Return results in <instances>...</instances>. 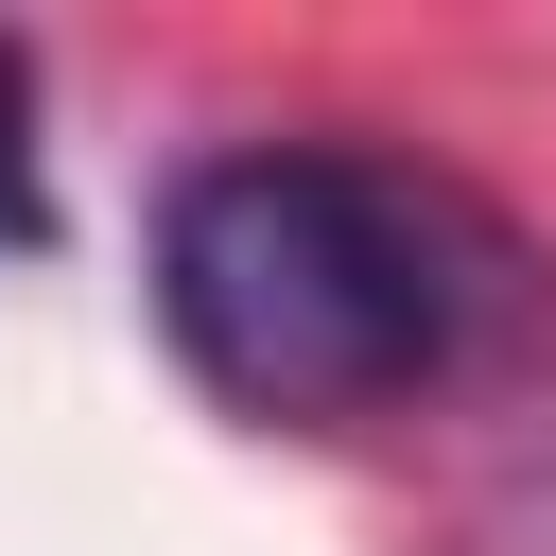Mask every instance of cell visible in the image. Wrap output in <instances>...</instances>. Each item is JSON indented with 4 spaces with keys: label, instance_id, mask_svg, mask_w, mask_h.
Listing matches in <instances>:
<instances>
[{
    "label": "cell",
    "instance_id": "obj_1",
    "mask_svg": "<svg viewBox=\"0 0 556 556\" xmlns=\"http://www.w3.org/2000/svg\"><path fill=\"white\" fill-rule=\"evenodd\" d=\"M539 313V261L486 191L365 139H226L156 191V330L261 434H365L452 400Z\"/></svg>",
    "mask_w": 556,
    "mask_h": 556
},
{
    "label": "cell",
    "instance_id": "obj_2",
    "mask_svg": "<svg viewBox=\"0 0 556 556\" xmlns=\"http://www.w3.org/2000/svg\"><path fill=\"white\" fill-rule=\"evenodd\" d=\"M52 243V174H35V52L0 35V261Z\"/></svg>",
    "mask_w": 556,
    "mask_h": 556
}]
</instances>
